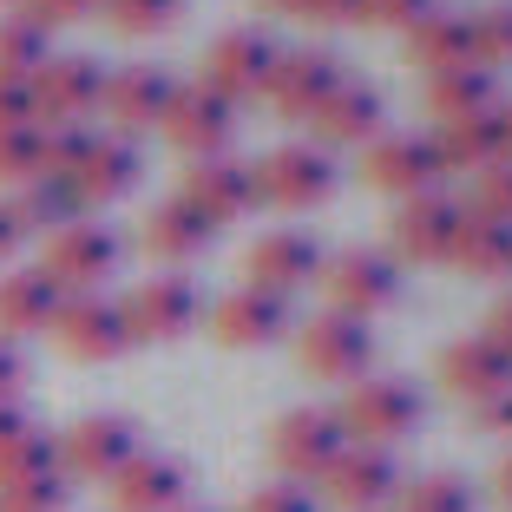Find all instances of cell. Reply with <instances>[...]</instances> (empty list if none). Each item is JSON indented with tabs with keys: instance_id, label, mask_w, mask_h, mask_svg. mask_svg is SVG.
I'll return each instance as SVG.
<instances>
[{
	"instance_id": "obj_27",
	"label": "cell",
	"mask_w": 512,
	"mask_h": 512,
	"mask_svg": "<svg viewBox=\"0 0 512 512\" xmlns=\"http://www.w3.org/2000/svg\"><path fill=\"white\" fill-rule=\"evenodd\" d=\"M407 66H421L427 79L434 73H453V66H473V27L467 14H427L407 27Z\"/></svg>"
},
{
	"instance_id": "obj_21",
	"label": "cell",
	"mask_w": 512,
	"mask_h": 512,
	"mask_svg": "<svg viewBox=\"0 0 512 512\" xmlns=\"http://www.w3.org/2000/svg\"><path fill=\"white\" fill-rule=\"evenodd\" d=\"M204 322H211V335L224 348H270V342L289 335V302L243 283V289H230V296H217Z\"/></svg>"
},
{
	"instance_id": "obj_49",
	"label": "cell",
	"mask_w": 512,
	"mask_h": 512,
	"mask_svg": "<svg viewBox=\"0 0 512 512\" xmlns=\"http://www.w3.org/2000/svg\"><path fill=\"white\" fill-rule=\"evenodd\" d=\"M480 427H506V434H512V401H499V407H486V414H480Z\"/></svg>"
},
{
	"instance_id": "obj_38",
	"label": "cell",
	"mask_w": 512,
	"mask_h": 512,
	"mask_svg": "<svg viewBox=\"0 0 512 512\" xmlns=\"http://www.w3.org/2000/svg\"><path fill=\"white\" fill-rule=\"evenodd\" d=\"M467 27H473V66H486V73H493V66H512V0L473 14Z\"/></svg>"
},
{
	"instance_id": "obj_20",
	"label": "cell",
	"mask_w": 512,
	"mask_h": 512,
	"mask_svg": "<svg viewBox=\"0 0 512 512\" xmlns=\"http://www.w3.org/2000/svg\"><path fill=\"white\" fill-rule=\"evenodd\" d=\"M440 171H447V165H440L434 138H414V132L375 138V145L362 151V178L375 184V191H388V197H421V191H434Z\"/></svg>"
},
{
	"instance_id": "obj_28",
	"label": "cell",
	"mask_w": 512,
	"mask_h": 512,
	"mask_svg": "<svg viewBox=\"0 0 512 512\" xmlns=\"http://www.w3.org/2000/svg\"><path fill=\"white\" fill-rule=\"evenodd\" d=\"M447 270H460V276H499V270H512V224L467 211V217H460V230H453Z\"/></svg>"
},
{
	"instance_id": "obj_35",
	"label": "cell",
	"mask_w": 512,
	"mask_h": 512,
	"mask_svg": "<svg viewBox=\"0 0 512 512\" xmlns=\"http://www.w3.org/2000/svg\"><path fill=\"white\" fill-rule=\"evenodd\" d=\"M73 506V480L66 473H33V480L0 486V512H66Z\"/></svg>"
},
{
	"instance_id": "obj_32",
	"label": "cell",
	"mask_w": 512,
	"mask_h": 512,
	"mask_svg": "<svg viewBox=\"0 0 512 512\" xmlns=\"http://www.w3.org/2000/svg\"><path fill=\"white\" fill-rule=\"evenodd\" d=\"M53 60V33L40 27V20H27V14H7L0 20V79H27L33 86V73Z\"/></svg>"
},
{
	"instance_id": "obj_24",
	"label": "cell",
	"mask_w": 512,
	"mask_h": 512,
	"mask_svg": "<svg viewBox=\"0 0 512 512\" xmlns=\"http://www.w3.org/2000/svg\"><path fill=\"white\" fill-rule=\"evenodd\" d=\"M191 506V473L171 453H138L112 480V512H178Z\"/></svg>"
},
{
	"instance_id": "obj_46",
	"label": "cell",
	"mask_w": 512,
	"mask_h": 512,
	"mask_svg": "<svg viewBox=\"0 0 512 512\" xmlns=\"http://www.w3.org/2000/svg\"><path fill=\"white\" fill-rule=\"evenodd\" d=\"M20 243H27V224H20L14 197H0V263H14V256H20Z\"/></svg>"
},
{
	"instance_id": "obj_42",
	"label": "cell",
	"mask_w": 512,
	"mask_h": 512,
	"mask_svg": "<svg viewBox=\"0 0 512 512\" xmlns=\"http://www.w3.org/2000/svg\"><path fill=\"white\" fill-rule=\"evenodd\" d=\"M434 14V0H362V27H414Z\"/></svg>"
},
{
	"instance_id": "obj_9",
	"label": "cell",
	"mask_w": 512,
	"mask_h": 512,
	"mask_svg": "<svg viewBox=\"0 0 512 512\" xmlns=\"http://www.w3.org/2000/svg\"><path fill=\"white\" fill-rule=\"evenodd\" d=\"M322 289H329V309L368 322L401 302V263L388 250H342L335 263H322Z\"/></svg>"
},
{
	"instance_id": "obj_51",
	"label": "cell",
	"mask_w": 512,
	"mask_h": 512,
	"mask_svg": "<svg viewBox=\"0 0 512 512\" xmlns=\"http://www.w3.org/2000/svg\"><path fill=\"white\" fill-rule=\"evenodd\" d=\"M256 7H270V14H302V0H256Z\"/></svg>"
},
{
	"instance_id": "obj_29",
	"label": "cell",
	"mask_w": 512,
	"mask_h": 512,
	"mask_svg": "<svg viewBox=\"0 0 512 512\" xmlns=\"http://www.w3.org/2000/svg\"><path fill=\"white\" fill-rule=\"evenodd\" d=\"M434 151L447 171H486L493 158H506V125L499 112H473V119H453L434 132Z\"/></svg>"
},
{
	"instance_id": "obj_43",
	"label": "cell",
	"mask_w": 512,
	"mask_h": 512,
	"mask_svg": "<svg viewBox=\"0 0 512 512\" xmlns=\"http://www.w3.org/2000/svg\"><path fill=\"white\" fill-rule=\"evenodd\" d=\"M27 125H40V112H33V86H27V79H0V132H27Z\"/></svg>"
},
{
	"instance_id": "obj_30",
	"label": "cell",
	"mask_w": 512,
	"mask_h": 512,
	"mask_svg": "<svg viewBox=\"0 0 512 512\" xmlns=\"http://www.w3.org/2000/svg\"><path fill=\"white\" fill-rule=\"evenodd\" d=\"M14 211H20V224H27V237H53V230L86 217V197L73 191V178H53V171H46V178H33V184L14 191Z\"/></svg>"
},
{
	"instance_id": "obj_47",
	"label": "cell",
	"mask_w": 512,
	"mask_h": 512,
	"mask_svg": "<svg viewBox=\"0 0 512 512\" xmlns=\"http://www.w3.org/2000/svg\"><path fill=\"white\" fill-rule=\"evenodd\" d=\"M486 342H499V348L512 355V296L493 302V316H486Z\"/></svg>"
},
{
	"instance_id": "obj_26",
	"label": "cell",
	"mask_w": 512,
	"mask_h": 512,
	"mask_svg": "<svg viewBox=\"0 0 512 512\" xmlns=\"http://www.w3.org/2000/svg\"><path fill=\"white\" fill-rule=\"evenodd\" d=\"M211 237H217V224L197 217L184 197H158L145 211V230H138V243H145L158 263H191V256L211 250Z\"/></svg>"
},
{
	"instance_id": "obj_37",
	"label": "cell",
	"mask_w": 512,
	"mask_h": 512,
	"mask_svg": "<svg viewBox=\"0 0 512 512\" xmlns=\"http://www.w3.org/2000/svg\"><path fill=\"white\" fill-rule=\"evenodd\" d=\"M46 178V132L27 125V132H0V184H33Z\"/></svg>"
},
{
	"instance_id": "obj_15",
	"label": "cell",
	"mask_w": 512,
	"mask_h": 512,
	"mask_svg": "<svg viewBox=\"0 0 512 512\" xmlns=\"http://www.w3.org/2000/svg\"><path fill=\"white\" fill-rule=\"evenodd\" d=\"M440 388L460 394V401H473L486 414V407L512 401V355L499 342H486V335H460V342L440 348Z\"/></svg>"
},
{
	"instance_id": "obj_52",
	"label": "cell",
	"mask_w": 512,
	"mask_h": 512,
	"mask_svg": "<svg viewBox=\"0 0 512 512\" xmlns=\"http://www.w3.org/2000/svg\"><path fill=\"white\" fill-rule=\"evenodd\" d=\"M499 125H506V158H512V106H506V112H499Z\"/></svg>"
},
{
	"instance_id": "obj_53",
	"label": "cell",
	"mask_w": 512,
	"mask_h": 512,
	"mask_svg": "<svg viewBox=\"0 0 512 512\" xmlns=\"http://www.w3.org/2000/svg\"><path fill=\"white\" fill-rule=\"evenodd\" d=\"M178 512H217V506H178Z\"/></svg>"
},
{
	"instance_id": "obj_48",
	"label": "cell",
	"mask_w": 512,
	"mask_h": 512,
	"mask_svg": "<svg viewBox=\"0 0 512 512\" xmlns=\"http://www.w3.org/2000/svg\"><path fill=\"white\" fill-rule=\"evenodd\" d=\"M27 407H20V401H0V447H7V440H20V434H27Z\"/></svg>"
},
{
	"instance_id": "obj_23",
	"label": "cell",
	"mask_w": 512,
	"mask_h": 512,
	"mask_svg": "<svg viewBox=\"0 0 512 512\" xmlns=\"http://www.w3.org/2000/svg\"><path fill=\"white\" fill-rule=\"evenodd\" d=\"M60 289L40 263L27 270H0V342H27V335H46L53 316H60Z\"/></svg>"
},
{
	"instance_id": "obj_54",
	"label": "cell",
	"mask_w": 512,
	"mask_h": 512,
	"mask_svg": "<svg viewBox=\"0 0 512 512\" xmlns=\"http://www.w3.org/2000/svg\"><path fill=\"white\" fill-rule=\"evenodd\" d=\"M0 7H20V0H0Z\"/></svg>"
},
{
	"instance_id": "obj_18",
	"label": "cell",
	"mask_w": 512,
	"mask_h": 512,
	"mask_svg": "<svg viewBox=\"0 0 512 512\" xmlns=\"http://www.w3.org/2000/svg\"><path fill=\"white\" fill-rule=\"evenodd\" d=\"M178 197L197 217H211V224L224 230V224H237L243 211H256V171L243 165V158H191Z\"/></svg>"
},
{
	"instance_id": "obj_34",
	"label": "cell",
	"mask_w": 512,
	"mask_h": 512,
	"mask_svg": "<svg viewBox=\"0 0 512 512\" xmlns=\"http://www.w3.org/2000/svg\"><path fill=\"white\" fill-rule=\"evenodd\" d=\"M33 473H60V434L27 427L20 440L0 447V486H7V480H33Z\"/></svg>"
},
{
	"instance_id": "obj_3",
	"label": "cell",
	"mask_w": 512,
	"mask_h": 512,
	"mask_svg": "<svg viewBox=\"0 0 512 512\" xmlns=\"http://www.w3.org/2000/svg\"><path fill=\"white\" fill-rule=\"evenodd\" d=\"M250 171H256V204H270V211H322L342 191V165L322 145H276Z\"/></svg>"
},
{
	"instance_id": "obj_36",
	"label": "cell",
	"mask_w": 512,
	"mask_h": 512,
	"mask_svg": "<svg viewBox=\"0 0 512 512\" xmlns=\"http://www.w3.org/2000/svg\"><path fill=\"white\" fill-rule=\"evenodd\" d=\"M394 512H473V493H467V480H453V473H427V480L394 493Z\"/></svg>"
},
{
	"instance_id": "obj_10",
	"label": "cell",
	"mask_w": 512,
	"mask_h": 512,
	"mask_svg": "<svg viewBox=\"0 0 512 512\" xmlns=\"http://www.w3.org/2000/svg\"><path fill=\"white\" fill-rule=\"evenodd\" d=\"M348 447L342 421H335V407H289L283 421L270 427V460L289 473V480H322L335 467V453Z\"/></svg>"
},
{
	"instance_id": "obj_8",
	"label": "cell",
	"mask_w": 512,
	"mask_h": 512,
	"mask_svg": "<svg viewBox=\"0 0 512 512\" xmlns=\"http://www.w3.org/2000/svg\"><path fill=\"white\" fill-rule=\"evenodd\" d=\"M158 132H165L171 151H184V165L191 158H230V145H237V106L197 79V86H178V99H171Z\"/></svg>"
},
{
	"instance_id": "obj_22",
	"label": "cell",
	"mask_w": 512,
	"mask_h": 512,
	"mask_svg": "<svg viewBox=\"0 0 512 512\" xmlns=\"http://www.w3.org/2000/svg\"><path fill=\"white\" fill-rule=\"evenodd\" d=\"M138 178H145V158H138V145H132V138H119V132H92L86 138V158L73 165V191L86 197V211L132 197Z\"/></svg>"
},
{
	"instance_id": "obj_1",
	"label": "cell",
	"mask_w": 512,
	"mask_h": 512,
	"mask_svg": "<svg viewBox=\"0 0 512 512\" xmlns=\"http://www.w3.org/2000/svg\"><path fill=\"white\" fill-rule=\"evenodd\" d=\"M335 421H342L348 447H381L388 453L394 440H407L414 427L427 421V401L414 381H394V375H362L348 381L342 407H335Z\"/></svg>"
},
{
	"instance_id": "obj_2",
	"label": "cell",
	"mask_w": 512,
	"mask_h": 512,
	"mask_svg": "<svg viewBox=\"0 0 512 512\" xmlns=\"http://www.w3.org/2000/svg\"><path fill=\"white\" fill-rule=\"evenodd\" d=\"M119 263H125V237L112 224H99V217H79V224L53 230L40 250V270L53 276L60 296H99L119 276Z\"/></svg>"
},
{
	"instance_id": "obj_50",
	"label": "cell",
	"mask_w": 512,
	"mask_h": 512,
	"mask_svg": "<svg viewBox=\"0 0 512 512\" xmlns=\"http://www.w3.org/2000/svg\"><path fill=\"white\" fill-rule=\"evenodd\" d=\"M493 486H499V499L512 506V460H499V480H493Z\"/></svg>"
},
{
	"instance_id": "obj_5",
	"label": "cell",
	"mask_w": 512,
	"mask_h": 512,
	"mask_svg": "<svg viewBox=\"0 0 512 512\" xmlns=\"http://www.w3.org/2000/svg\"><path fill=\"white\" fill-rule=\"evenodd\" d=\"M342 79L348 73H342V60H335L329 46H283L270 86H263V106H270L276 119H289V125H309L335 92H342Z\"/></svg>"
},
{
	"instance_id": "obj_33",
	"label": "cell",
	"mask_w": 512,
	"mask_h": 512,
	"mask_svg": "<svg viewBox=\"0 0 512 512\" xmlns=\"http://www.w3.org/2000/svg\"><path fill=\"white\" fill-rule=\"evenodd\" d=\"M184 7L191 0H99V14H106L112 33H125V40H151V33H171L184 20Z\"/></svg>"
},
{
	"instance_id": "obj_41",
	"label": "cell",
	"mask_w": 512,
	"mask_h": 512,
	"mask_svg": "<svg viewBox=\"0 0 512 512\" xmlns=\"http://www.w3.org/2000/svg\"><path fill=\"white\" fill-rule=\"evenodd\" d=\"M14 14L40 20L46 33H60V27H73V20H92V14H99V0H20Z\"/></svg>"
},
{
	"instance_id": "obj_14",
	"label": "cell",
	"mask_w": 512,
	"mask_h": 512,
	"mask_svg": "<svg viewBox=\"0 0 512 512\" xmlns=\"http://www.w3.org/2000/svg\"><path fill=\"white\" fill-rule=\"evenodd\" d=\"M171 99H178V79L165 73V66H119V73H106V99H99V112L112 119V132L119 138H138V132H158L171 112Z\"/></svg>"
},
{
	"instance_id": "obj_12",
	"label": "cell",
	"mask_w": 512,
	"mask_h": 512,
	"mask_svg": "<svg viewBox=\"0 0 512 512\" xmlns=\"http://www.w3.org/2000/svg\"><path fill=\"white\" fill-rule=\"evenodd\" d=\"M106 99V66L86 60V53H53V60L33 73V112L40 125H86V112H99Z\"/></svg>"
},
{
	"instance_id": "obj_19",
	"label": "cell",
	"mask_w": 512,
	"mask_h": 512,
	"mask_svg": "<svg viewBox=\"0 0 512 512\" xmlns=\"http://www.w3.org/2000/svg\"><path fill=\"white\" fill-rule=\"evenodd\" d=\"M243 276H250V289H270V296L289 302L309 276H322V250L309 230H263L243 250Z\"/></svg>"
},
{
	"instance_id": "obj_6",
	"label": "cell",
	"mask_w": 512,
	"mask_h": 512,
	"mask_svg": "<svg viewBox=\"0 0 512 512\" xmlns=\"http://www.w3.org/2000/svg\"><path fill=\"white\" fill-rule=\"evenodd\" d=\"M119 316H125V329H132V348L138 342H184V335L204 322V296H197L191 276L165 270V276H145L138 289H125Z\"/></svg>"
},
{
	"instance_id": "obj_16",
	"label": "cell",
	"mask_w": 512,
	"mask_h": 512,
	"mask_svg": "<svg viewBox=\"0 0 512 512\" xmlns=\"http://www.w3.org/2000/svg\"><path fill=\"white\" fill-rule=\"evenodd\" d=\"M467 204H453L440 191H421V197H401V211L388 217V243H394V263H447L453 250V230H460Z\"/></svg>"
},
{
	"instance_id": "obj_45",
	"label": "cell",
	"mask_w": 512,
	"mask_h": 512,
	"mask_svg": "<svg viewBox=\"0 0 512 512\" xmlns=\"http://www.w3.org/2000/svg\"><path fill=\"white\" fill-rule=\"evenodd\" d=\"M20 388H27V355L20 342H0V401H20Z\"/></svg>"
},
{
	"instance_id": "obj_4",
	"label": "cell",
	"mask_w": 512,
	"mask_h": 512,
	"mask_svg": "<svg viewBox=\"0 0 512 512\" xmlns=\"http://www.w3.org/2000/svg\"><path fill=\"white\" fill-rule=\"evenodd\" d=\"M375 362V329L362 316H342V309H322L296 329V368L309 381H362Z\"/></svg>"
},
{
	"instance_id": "obj_17",
	"label": "cell",
	"mask_w": 512,
	"mask_h": 512,
	"mask_svg": "<svg viewBox=\"0 0 512 512\" xmlns=\"http://www.w3.org/2000/svg\"><path fill=\"white\" fill-rule=\"evenodd\" d=\"M322 499L342 512H388V499L401 493V467H394V453L381 447H342L335 453V467L322 473Z\"/></svg>"
},
{
	"instance_id": "obj_11",
	"label": "cell",
	"mask_w": 512,
	"mask_h": 512,
	"mask_svg": "<svg viewBox=\"0 0 512 512\" xmlns=\"http://www.w3.org/2000/svg\"><path fill=\"white\" fill-rule=\"evenodd\" d=\"M276 53H283V46L263 27H230V33H217L211 53H204V86L224 92L230 106L263 99V86H270V73H276Z\"/></svg>"
},
{
	"instance_id": "obj_44",
	"label": "cell",
	"mask_w": 512,
	"mask_h": 512,
	"mask_svg": "<svg viewBox=\"0 0 512 512\" xmlns=\"http://www.w3.org/2000/svg\"><path fill=\"white\" fill-rule=\"evenodd\" d=\"M302 20L309 27H348V20H362V0H302Z\"/></svg>"
},
{
	"instance_id": "obj_31",
	"label": "cell",
	"mask_w": 512,
	"mask_h": 512,
	"mask_svg": "<svg viewBox=\"0 0 512 512\" xmlns=\"http://www.w3.org/2000/svg\"><path fill=\"white\" fill-rule=\"evenodd\" d=\"M427 112L440 125L453 119H473V112H499V86L486 66H453V73H434L427 79Z\"/></svg>"
},
{
	"instance_id": "obj_39",
	"label": "cell",
	"mask_w": 512,
	"mask_h": 512,
	"mask_svg": "<svg viewBox=\"0 0 512 512\" xmlns=\"http://www.w3.org/2000/svg\"><path fill=\"white\" fill-rule=\"evenodd\" d=\"M473 211L512 224V158H493L486 171H473Z\"/></svg>"
},
{
	"instance_id": "obj_40",
	"label": "cell",
	"mask_w": 512,
	"mask_h": 512,
	"mask_svg": "<svg viewBox=\"0 0 512 512\" xmlns=\"http://www.w3.org/2000/svg\"><path fill=\"white\" fill-rule=\"evenodd\" d=\"M237 512H322V499L309 493V486H296V480H270V486H256Z\"/></svg>"
},
{
	"instance_id": "obj_7",
	"label": "cell",
	"mask_w": 512,
	"mask_h": 512,
	"mask_svg": "<svg viewBox=\"0 0 512 512\" xmlns=\"http://www.w3.org/2000/svg\"><path fill=\"white\" fill-rule=\"evenodd\" d=\"M138 453L145 447H138V427L125 414H79L60 434V473L66 480H106L112 486Z\"/></svg>"
},
{
	"instance_id": "obj_25",
	"label": "cell",
	"mask_w": 512,
	"mask_h": 512,
	"mask_svg": "<svg viewBox=\"0 0 512 512\" xmlns=\"http://www.w3.org/2000/svg\"><path fill=\"white\" fill-rule=\"evenodd\" d=\"M381 119H388V106H381V92L375 86H362V79H342V92H335L329 106L316 112V145L322 151H342V145H375L381 138Z\"/></svg>"
},
{
	"instance_id": "obj_13",
	"label": "cell",
	"mask_w": 512,
	"mask_h": 512,
	"mask_svg": "<svg viewBox=\"0 0 512 512\" xmlns=\"http://www.w3.org/2000/svg\"><path fill=\"white\" fill-rule=\"evenodd\" d=\"M46 335L60 342L66 362H86V368L119 362L125 348H132V329H125L119 302H106V296H66V302H60V316H53V329H46Z\"/></svg>"
}]
</instances>
